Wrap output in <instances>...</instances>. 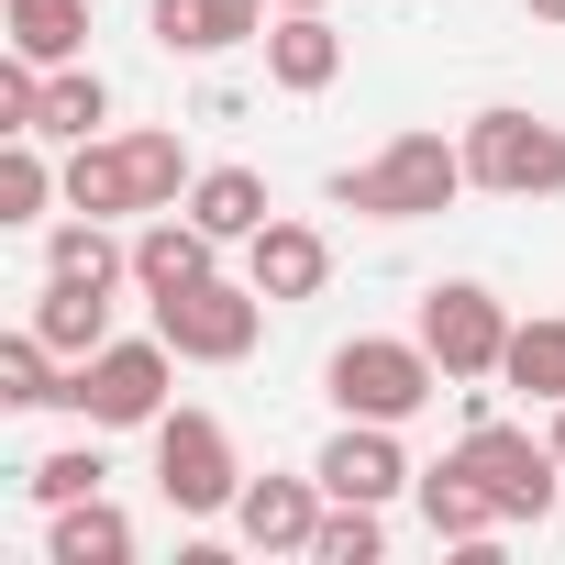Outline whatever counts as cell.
<instances>
[{"instance_id":"obj_1","label":"cell","mask_w":565,"mask_h":565,"mask_svg":"<svg viewBox=\"0 0 565 565\" xmlns=\"http://www.w3.org/2000/svg\"><path fill=\"white\" fill-rule=\"evenodd\" d=\"M455 189H477V178H466V145H444V134H388L366 167L333 178V211H366V222H433V211H455Z\"/></svg>"},{"instance_id":"obj_2","label":"cell","mask_w":565,"mask_h":565,"mask_svg":"<svg viewBox=\"0 0 565 565\" xmlns=\"http://www.w3.org/2000/svg\"><path fill=\"white\" fill-rule=\"evenodd\" d=\"M167 377H178V344L167 333H111L100 355H78L67 366V411L89 422V433H156L167 422Z\"/></svg>"},{"instance_id":"obj_3","label":"cell","mask_w":565,"mask_h":565,"mask_svg":"<svg viewBox=\"0 0 565 565\" xmlns=\"http://www.w3.org/2000/svg\"><path fill=\"white\" fill-rule=\"evenodd\" d=\"M322 388H333V411H344V422H411V411H433L444 366H433V344H422V333H355V344H333Z\"/></svg>"},{"instance_id":"obj_4","label":"cell","mask_w":565,"mask_h":565,"mask_svg":"<svg viewBox=\"0 0 565 565\" xmlns=\"http://www.w3.org/2000/svg\"><path fill=\"white\" fill-rule=\"evenodd\" d=\"M455 145H466V178L499 189V200H554V189H565V122H543V111H521V100L477 111Z\"/></svg>"},{"instance_id":"obj_5","label":"cell","mask_w":565,"mask_h":565,"mask_svg":"<svg viewBox=\"0 0 565 565\" xmlns=\"http://www.w3.org/2000/svg\"><path fill=\"white\" fill-rule=\"evenodd\" d=\"M455 466H466V477L499 499V521H554V499H565L554 444H543V433H521V422H499V411H477V422H466Z\"/></svg>"},{"instance_id":"obj_6","label":"cell","mask_w":565,"mask_h":565,"mask_svg":"<svg viewBox=\"0 0 565 565\" xmlns=\"http://www.w3.org/2000/svg\"><path fill=\"white\" fill-rule=\"evenodd\" d=\"M266 289L255 277H200V289H178V300H156V333L178 344V366H244L255 355V333H266Z\"/></svg>"},{"instance_id":"obj_7","label":"cell","mask_w":565,"mask_h":565,"mask_svg":"<svg viewBox=\"0 0 565 565\" xmlns=\"http://www.w3.org/2000/svg\"><path fill=\"white\" fill-rule=\"evenodd\" d=\"M156 488H167V510H178V521H211V510H233V499H244L233 433H222L211 411H167V422H156Z\"/></svg>"},{"instance_id":"obj_8","label":"cell","mask_w":565,"mask_h":565,"mask_svg":"<svg viewBox=\"0 0 565 565\" xmlns=\"http://www.w3.org/2000/svg\"><path fill=\"white\" fill-rule=\"evenodd\" d=\"M422 344H433V366H444L455 388L499 377V355H510V311H499V289H477V277L422 289Z\"/></svg>"},{"instance_id":"obj_9","label":"cell","mask_w":565,"mask_h":565,"mask_svg":"<svg viewBox=\"0 0 565 565\" xmlns=\"http://www.w3.org/2000/svg\"><path fill=\"white\" fill-rule=\"evenodd\" d=\"M311 477H322L333 499H366V510H388V499H399L422 466L399 455V422H344V433L311 455Z\"/></svg>"},{"instance_id":"obj_10","label":"cell","mask_w":565,"mask_h":565,"mask_svg":"<svg viewBox=\"0 0 565 565\" xmlns=\"http://www.w3.org/2000/svg\"><path fill=\"white\" fill-rule=\"evenodd\" d=\"M322 510H333V488H322V477H244V499H233V532H244L255 554H311Z\"/></svg>"},{"instance_id":"obj_11","label":"cell","mask_w":565,"mask_h":565,"mask_svg":"<svg viewBox=\"0 0 565 565\" xmlns=\"http://www.w3.org/2000/svg\"><path fill=\"white\" fill-rule=\"evenodd\" d=\"M200 277H222V233H200L189 211H145L134 222V289L178 300V289H200Z\"/></svg>"},{"instance_id":"obj_12","label":"cell","mask_w":565,"mask_h":565,"mask_svg":"<svg viewBox=\"0 0 565 565\" xmlns=\"http://www.w3.org/2000/svg\"><path fill=\"white\" fill-rule=\"evenodd\" d=\"M266 12L277 0H145V34L167 56H233V45H266Z\"/></svg>"},{"instance_id":"obj_13","label":"cell","mask_w":565,"mask_h":565,"mask_svg":"<svg viewBox=\"0 0 565 565\" xmlns=\"http://www.w3.org/2000/svg\"><path fill=\"white\" fill-rule=\"evenodd\" d=\"M333 78H344V34H333V12H277V23H266V89L322 100Z\"/></svg>"},{"instance_id":"obj_14","label":"cell","mask_w":565,"mask_h":565,"mask_svg":"<svg viewBox=\"0 0 565 565\" xmlns=\"http://www.w3.org/2000/svg\"><path fill=\"white\" fill-rule=\"evenodd\" d=\"M244 277L289 311V300H322V277H333V244L311 233V222H266L255 244H244Z\"/></svg>"},{"instance_id":"obj_15","label":"cell","mask_w":565,"mask_h":565,"mask_svg":"<svg viewBox=\"0 0 565 565\" xmlns=\"http://www.w3.org/2000/svg\"><path fill=\"white\" fill-rule=\"evenodd\" d=\"M411 499H422V532H433V543H466V554H488V532H499V499H488V488H477L455 455H444V466H422V477H411Z\"/></svg>"},{"instance_id":"obj_16","label":"cell","mask_w":565,"mask_h":565,"mask_svg":"<svg viewBox=\"0 0 565 565\" xmlns=\"http://www.w3.org/2000/svg\"><path fill=\"white\" fill-rule=\"evenodd\" d=\"M34 333L78 366V355H100L111 344V289H100V277H56L45 266V289H34Z\"/></svg>"},{"instance_id":"obj_17","label":"cell","mask_w":565,"mask_h":565,"mask_svg":"<svg viewBox=\"0 0 565 565\" xmlns=\"http://www.w3.org/2000/svg\"><path fill=\"white\" fill-rule=\"evenodd\" d=\"M178 211H189L200 233H222V244H255V233L277 222V200H266V178H255V167H200Z\"/></svg>"},{"instance_id":"obj_18","label":"cell","mask_w":565,"mask_h":565,"mask_svg":"<svg viewBox=\"0 0 565 565\" xmlns=\"http://www.w3.org/2000/svg\"><path fill=\"white\" fill-rule=\"evenodd\" d=\"M67 211H100V222H134V211H145V200H134V156H122V134L67 145Z\"/></svg>"},{"instance_id":"obj_19","label":"cell","mask_w":565,"mask_h":565,"mask_svg":"<svg viewBox=\"0 0 565 565\" xmlns=\"http://www.w3.org/2000/svg\"><path fill=\"white\" fill-rule=\"evenodd\" d=\"M111 122V78L100 67H45V111H34V134L45 145H89Z\"/></svg>"},{"instance_id":"obj_20","label":"cell","mask_w":565,"mask_h":565,"mask_svg":"<svg viewBox=\"0 0 565 565\" xmlns=\"http://www.w3.org/2000/svg\"><path fill=\"white\" fill-rule=\"evenodd\" d=\"M499 377H510L532 411H554V399H565V311H543V322H510V355H499Z\"/></svg>"},{"instance_id":"obj_21","label":"cell","mask_w":565,"mask_h":565,"mask_svg":"<svg viewBox=\"0 0 565 565\" xmlns=\"http://www.w3.org/2000/svg\"><path fill=\"white\" fill-rule=\"evenodd\" d=\"M12 56H34V67H78V45H89V0H12Z\"/></svg>"},{"instance_id":"obj_22","label":"cell","mask_w":565,"mask_h":565,"mask_svg":"<svg viewBox=\"0 0 565 565\" xmlns=\"http://www.w3.org/2000/svg\"><path fill=\"white\" fill-rule=\"evenodd\" d=\"M45 554H56V565H134V521H122L111 499H67Z\"/></svg>"},{"instance_id":"obj_23","label":"cell","mask_w":565,"mask_h":565,"mask_svg":"<svg viewBox=\"0 0 565 565\" xmlns=\"http://www.w3.org/2000/svg\"><path fill=\"white\" fill-rule=\"evenodd\" d=\"M45 399H67V355L23 322V333H0V411H45Z\"/></svg>"},{"instance_id":"obj_24","label":"cell","mask_w":565,"mask_h":565,"mask_svg":"<svg viewBox=\"0 0 565 565\" xmlns=\"http://www.w3.org/2000/svg\"><path fill=\"white\" fill-rule=\"evenodd\" d=\"M45 200H67V167H45V134L0 145V222H45Z\"/></svg>"},{"instance_id":"obj_25","label":"cell","mask_w":565,"mask_h":565,"mask_svg":"<svg viewBox=\"0 0 565 565\" xmlns=\"http://www.w3.org/2000/svg\"><path fill=\"white\" fill-rule=\"evenodd\" d=\"M100 444H56V455H34L23 466V499H45V510H67V499H100Z\"/></svg>"},{"instance_id":"obj_26","label":"cell","mask_w":565,"mask_h":565,"mask_svg":"<svg viewBox=\"0 0 565 565\" xmlns=\"http://www.w3.org/2000/svg\"><path fill=\"white\" fill-rule=\"evenodd\" d=\"M377 554H388V521L366 499H333L322 532H311V565H377Z\"/></svg>"},{"instance_id":"obj_27","label":"cell","mask_w":565,"mask_h":565,"mask_svg":"<svg viewBox=\"0 0 565 565\" xmlns=\"http://www.w3.org/2000/svg\"><path fill=\"white\" fill-rule=\"evenodd\" d=\"M34 111H45V67L12 56V67H0V134H34Z\"/></svg>"},{"instance_id":"obj_28","label":"cell","mask_w":565,"mask_h":565,"mask_svg":"<svg viewBox=\"0 0 565 565\" xmlns=\"http://www.w3.org/2000/svg\"><path fill=\"white\" fill-rule=\"evenodd\" d=\"M543 444H554V466H565V399H554V422H543Z\"/></svg>"},{"instance_id":"obj_29","label":"cell","mask_w":565,"mask_h":565,"mask_svg":"<svg viewBox=\"0 0 565 565\" xmlns=\"http://www.w3.org/2000/svg\"><path fill=\"white\" fill-rule=\"evenodd\" d=\"M521 12H532V23H565V0H521Z\"/></svg>"},{"instance_id":"obj_30","label":"cell","mask_w":565,"mask_h":565,"mask_svg":"<svg viewBox=\"0 0 565 565\" xmlns=\"http://www.w3.org/2000/svg\"><path fill=\"white\" fill-rule=\"evenodd\" d=\"M277 12H333V0H277Z\"/></svg>"}]
</instances>
